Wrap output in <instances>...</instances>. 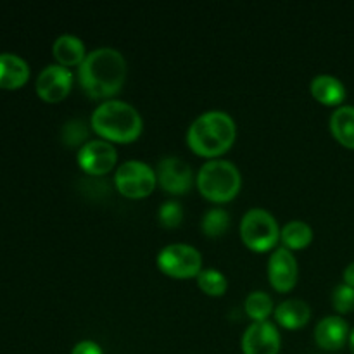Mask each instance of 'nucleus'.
<instances>
[{
	"label": "nucleus",
	"mask_w": 354,
	"mask_h": 354,
	"mask_svg": "<svg viewBox=\"0 0 354 354\" xmlns=\"http://www.w3.org/2000/svg\"><path fill=\"white\" fill-rule=\"evenodd\" d=\"M127 80V61L116 48H97L86 54L78 68V82L92 100H111L121 92Z\"/></svg>",
	"instance_id": "obj_1"
},
{
	"label": "nucleus",
	"mask_w": 354,
	"mask_h": 354,
	"mask_svg": "<svg viewBox=\"0 0 354 354\" xmlns=\"http://www.w3.org/2000/svg\"><path fill=\"white\" fill-rule=\"evenodd\" d=\"M237 138V124L230 114L223 111L204 113L190 124L187 131V145L197 156L218 159L227 154Z\"/></svg>",
	"instance_id": "obj_2"
},
{
	"label": "nucleus",
	"mask_w": 354,
	"mask_h": 354,
	"mask_svg": "<svg viewBox=\"0 0 354 354\" xmlns=\"http://www.w3.org/2000/svg\"><path fill=\"white\" fill-rule=\"evenodd\" d=\"M92 130L109 144H131L138 140L144 121L133 106L123 100H106L92 114Z\"/></svg>",
	"instance_id": "obj_3"
},
{
	"label": "nucleus",
	"mask_w": 354,
	"mask_h": 354,
	"mask_svg": "<svg viewBox=\"0 0 354 354\" xmlns=\"http://www.w3.org/2000/svg\"><path fill=\"white\" fill-rule=\"evenodd\" d=\"M201 196L213 204H227L239 196L242 187L237 166L225 159H211L197 173Z\"/></svg>",
	"instance_id": "obj_4"
},
{
	"label": "nucleus",
	"mask_w": 354,
	"mask_h": 354,
	"mask_svg": "<svg viewBox=\"0 0 354 354\" xmlns=\"http://www.w3.org/2000/svg\"><path fill=\"white\" fill-rule=\"evenodd\" d=\"M280 230L282 228L275 216L261 207H254L242 216L241 239L252 252L275 251V245L280 241Z\"/></svg>",
	"instance_id": "obj_5"
},
{
	"label": "nucleus",
	"mask_w": 354,
	"mask_h": 354,
	"mask_svg": "<svg viewBox=\"0 0 354 354\" xmlns=\"http://www.w3.org/2000/svg\"><path fill=\"white\" fill-rule=\"evenodd\" d=\"M156 263L159 272L175 280L197 279L203 272V256L189 244L166 245L159 251Z\"/></svg>",
	"instance_id": "obj_6"
},
{
	"label": "nucleus",
	"mask_w": 354,
	"mask_h": 354,
	"mask_svg": "<svg viewBox=\"0 0 354 354\" xmlns=\"http://www.w3.org/2000/svg\"><path fill=\"white\" fill-rule=\"evenodd\" d=\"M114 185L118 192L127 199H145L154 192L158 185L156 171L142 161H127L118 168L114 176Z\"/></svg>",
	"instance_id": "obj_7"
},
{
	"label": "nucleus",
	"mask_w": 354,
	"mask_h": 354,
	"mask_svg": "<svg viewBox=\"0 0 354 354\" xmlns=\"http://www.w3.org/2000/svg\"><path fill=\"white\" fill-rule=\"evenodd\" d=\"M80 169L90 176H104L118 162V152L113 144L106 140H88L76 156Z\"/></svg>",
	"instance_id": "obj_8"
},
{
	"label": "nucleus",
	"mask_w": 354,
	"mask_h": 354,
	"mask_svg": "<svg viewBox=\"0 0 354 354\" xmlns=\"http://www.w3.org/2000/svg\"><path fill=\"white\" fill-rule=\"evenodd\" d=\"M158 185L171 196H185L194 185V171L189 162L180 158H166L159 161Z\"/></svg>",
	"instance_id": "obj_9"
},
{
	"label": "nucleus",
	"mask_w": 354,
	"mask_h": 354,
	"mask_svg": "<svg viewBox=\"0 0 354 354\" xmlns=\"http://www.w3.org/2000/svg\"><path fill=\"white\" fill-rule=\"evenodd\" d=\"M297 279H299V266L294 258V252L286 248L275 249L268 261L270 286L277 292L286 294L297 286Z\"/></svg>",
	"instance_id": "obj_10"
},
{
	"label": "nucleus",
	"mask_w": 354,
	"mask_h": 354,
	"mask_svg": "<svg viewBox=\"0 0 354 354\" xmlns=\"http://www.w3.org/2000/svg\"><path fill=\"white\" fill-rule=\"evenodd\" d=\"M38 97L48 104H57L69 95L73 88V73L59 64H50L37 78Z\"/></svg>",
	"instance_id": "obj_11"
},
{
	"label": "nucleus",
	"mask_w": 354,
	"mask_h": 354,
	"mask_svg": "<svg viewBox=\"0 0 354 354\" xmlns=\"http://www.w3.org/2000/svg\"><path fill=\"white\" fill-rule=\"evenodd\" d=\"M280 344L279 328L270 322L249 325L241 342L244 354H279Z\"/></svg>",
	"instance_id": "obj_12"
},
{
	"label": "nucleus",
	"mask_w": 354,
	"mask_h": 354,
	"mask_svg": "<svg viewBox=\"0 0 354 354\" xmlns=\"http://www.w3.org/2000/svg\"><path fill=\"white\" fill-rule=\"evenodd\" d=\"M349 325L341 317H325L315 328V341L325 351H339L349 341Z\"/></svg>",
	"instance_id": "obj_13"
},
{
	"label": "nucleus",
	"mask_w": 354,
	"mask_h": 354,
	"mask_svg": "<svg viewBox=\"0 0 354 354\" xmlns=\"http://www.w3.org/2000/svg\"><path fill=\"white\" fill-rule=\"evenodd\" d=\"M310 92L317 102L328 107H341L346 100V86L339 78L330 75H320L313 78Z\"/></svg>",
	"instance_id": "obj_14"
},
{
	"label": "nucleus",
	"mask_w": 354,
	"mask_h": 354,
	"mask_svg": "<svg viewBox=\"0 0 354 354\" xmlns=\"http://www.w3.org/2000/svg\"><path fill=\"white\" fill-rule=\"evenodd\" d=\"M311 318L310 304L301 299L283 301L275 308V322L286 330H299Z\"/></svg>",
	"instance_id": "obj_15"
},
{
	"label": "nucleus",
	"mask_w": 354,
	"mask_h": 354,
	"mask_svg": "<svg viewBox=\"0 0 354 354\" xmlns=\"http://www.w3.org/2000/svg\"><path fill=\"white\" fill-rule=\"evenodd\" d=\"M30 78L26 61L16 54H0V88H21Z\"/></svg>",
	"instance_id": "obj_16"
},
{
	"label": "nucleus",
	"mask_w": 354,
	"mask_h": 354,
	"mask_svg": "<svg viewBox=\"0 0 354 354\" xmlns=\"http://www.w3.org/2000/svg\"><path fill=\"white\" fill-rule=\"evenodd\" d=\"M52 54L62 68H73V66L80 68L86 57L85 44L75 35H61L52 45Z\"/></svg>",
	"instance_id": "obj_17"
},
{
	"label": "nucleus",
	"mask_w": 354,
	"mask_h": 354,
	"mask_svg": "<svg viewBox=\"0 0 354 354\" xmlns=\"http://www.w3.org/2000/svg\"><path fill=\"white\" fill-rule=\"evenodd\" d=\"M330 131L342 147L354 151V106H341L332 113Z\"/></svg>",
	"instance_id": "obj_18"
},
{
	"label": "nucleus",
	"mask_w": 354,
	"mask_h": 354,
	"mask_svg": "<svg viewBox=\"0 0 354 354\" xmlns=\"http://www.w3.org/2000/svg\"><path fill=\"white\" fill-rule=\"evenodd\" d=\"M280 241H282L283 248L289 249L290 252L303 251L313 242V228L306 221H289L280 230Z\"/></svg>",
	"instance_id": "obj_19"
},
{
	"label": "nucleus",
	"mask_w": 354,
	"mask_h": 354,
	"mask_svg": "<svg viewBox=\"0 0 354 354\" xmlns=\"http://www.w3.org/2000/svg\"><path fill=\"white\" fill-rule=\"evenodd\" d=\"M245 313L251 318L252 324H261V322H268V318L275 313V306H273L272 297L261 290H254L248 296L244 303Z\"/></svg>",
	"instance_id": "obj_20"
},
{
	"label": "nucleus",
	"mask_w": 354,
	"mask_h": 354,
	"mask_svg": "<svg viewBox=\"0 0 354 354\" xmlns=\"http://www.w3.org/2000/svg\"><path fill=\"white\" fill-rule=\"evenodd\" d=\"M230 228V216L225 209L221 207H213V209L207 211L203 216L201 221V230L206 237L209 239H218L221 235L227 234V230Z\"/></svg>",
	"instance_id": "obj_21"
},
{
	"label": "nucleus",
	"mask_w": 354,
	"mask_h": 354,
	"mask_svg": "<svg viewBox=\"0 0 354 354\" xmlns=\"http://www.w3.org/2000/svg\"><path fill=\"white\" fill-rule=\"evenodd\" d=\"M197 287L209 297L225 296L228 289V280L220 270L206 268L197 277Z\"/></svg>",
	"instance_id": "obj_22"
},
{
	"label": "nucleus",
	"mask_w": 354,
	"mask_h": 354,
	"mask_svg": "<svg viewBox=\"0 0 354 354\" xmlns=\"http://www.w3.org/2000/svg\"><path fill=\"white\" fill-rule=\"evenodd\" d=\"M158 220L159 225L168 228V230L178 228L183 221L182 204L175 203V201H166V203H162L158 211Z\"/></svg>",
	"instance_id": "obj_23"
},
{
	"label": "nucleus",
	"mask_w": 354,
	"mask_h": 354,
	"mask_svg": "<svg viewBox=\"0 0 354 354\" xmlns=\"http://www.w3.org/2000/svg\"><path fill=\"white\" fill-rule=\"evenodd\" d=\"M86 138H88V130H86L85 124L82 121H69L62 128V140L64 144H68L69 147H80L86 144Z\"/></svg>",
	"instance_id": "obj_24"
},
{
	"label": "nucleus",
	"mask_w": 354,
	"mask_h": 354,
	"mask_svg": "<svg viewBox=\"0 0 354 354\" xmlns=\"http://www.w3.org/2000/svg\"><path fill=\"white\" fill-rule=\"evenodd\" d=\"M332 306L339 315H348L354 310V289L344 282L337 286L332 292Z\"/></svg>",
	"instance_id": "obj_25"
},
{
	"label": "nucleus",
	"mask_w": 354,
	"mask_h": 354,
	"mask_svg": "<svg viewBox=\"0 0 354 354\" xmlns=\"http://www.w3.org/2000/svg\"><path fill=\"white\" fill-rule=\"evenodd\" d=\"M71 354H104L100 346L93 341H82L73 348Z\"/></svg>",
	"instance_id": "obj_26"
},
{
	"label": "nucleus",
	"mask_w": 354,
	"mask_h": 354,
	"mask_svg": "<svg viewBox=\"0 0 354 354\" xmlns=\"http://www.w3.org/2000/svg\"><path fill=\"white\" fill-rule=\"evenodd\" d=\"M344 283L354 289V261L344 270Z\"/></svg>",
	"instance_id": "obj_27"
},
{
	"label": "nucleus",
	"mask_w": 354,
	"mask_h": 354,
	"mask_svg": "<svg viewBox=\"0 0 354 354\" xmlns=\"http://www.w3.org/2000/svg\"><path fill=\"white\" fill-rule=\"evenodd\" d=\"M348 344H349V349H351V354H354V328L351 330V334H349Z\"/></svg>",
	"instance_id": "obj_28"
}]
</instances>
